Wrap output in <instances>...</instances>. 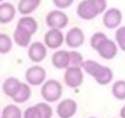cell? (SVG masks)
<instances>
[{"mask_svg": "<svg viewBox=\"0 0 125 118\" xmlns=\"http://www.w3.org/2000/svg\"><path fill=\"white\" fill-rule=\"evenodd\" d=\"M88 75L93 77L95 81L101 86L108 85L113 79V72L110 67L106 65H103L100 62L93 59L84 60L81 66Z\"/></svg>", "mask_w": 125, "mask_h": 118, "instance_id": "1", "label": "cell"}, {"mask_svg": "<svg viewBox=\"0 0 125 118\" xmlns=\"http://www.w3.org/2000/svg\"><path fill=\"white\" fill-rule=\"evenodd\" d=\"M107 9L106 0H82L76 8V15L83 20H92Z\"/></svg>", "mask_w": 125, "mask_h": 118, "instance_id": "2", "label": "cell"}, {"mask_svg": "<svg viewBox=\"0 0 125 118\" xmlns=\"http://www.w3.org/2000/svg\"><path fill=\"white\" fill-rule=\"evenodd\" d=\"M63 93L62 85L56 79H48L41 85L40 94L46 102H57L61 99Z\"/></svg>", "mask_w": 125, "mask_h": 118, "instance_id": "3", "label": "cell"}, {"mask_svg": "<svg viewBox=\"0 0 125 118\" xmlns=\"http://www.w3.org/2000/svg\"><path fill=\"white\" fill-rule=\"evenodd\" d=\"M84 80V70L81 66H68L64 69L63 82L71 89L79 88Z\"/></svg>", "mask_w": 125, "mask_h": 118, "instance_id": "4", "label": "cell"}, {"mask_svg": "<svg viewBox=\"0 0 125 118\" xmlns=\"http://www.w3.org/2000/svg\"><path fill=\"white\" fill-rule=\"evenodd\" d=\"M69 19L62 10H53L49 12L45 18V22L49 28L63 29L67 26Z\"/></svg>", "mask_w": 125, "mask_h": 118, "instance_id": "5", "label": "cell"}, {"mask_svg": "<svg viewBox=\"0 0 125 118\" xmlns=\"http://www.w3.org/2000/svg\"><path fill=\"white\" fill-rule=\"evenodd\" d=\"M26 83L30 86H40L42 85L47 78L46 70L43 66L35 64L29 66L24 73Z\"/></svg>", "mask_w": 125, "mask_h": 118, "instance_id": "6", "label": "cell"}, {"mask_svg": "<svg viewBox=\"0 0 125 118\" xmlns=\"http://www.w3.org/2000/svg\"><path fill=\"white\" fill-rule=\"evenodd\" d=\"M122 12L115 7L106 9L103 14V24L107 29H116L122 22Z\"/></svg>", "mask_w": 125, "mask_h": 118, "instance_id": "7", "label": "cell"}, {"mask_svg": "<svg viewBox=\"0 0 125 118\" xmlns=\"http://www.w3.org/2000/svg\"><path fill=\"white\" fill-rule=\"evenodd\" d=\"M43 43L48 49L58 50L64 43V35L61 29L50 28L44 35Z\"/></svg>", "mask_w": 125, "mask_h": 118, "instance_id": "8", "label": "cell"}, {"mask_svg": "<svg viewBox=\"0 0 125 118\" xmlns=\"http://www.w3.org/2000/svg\"><path fill=\"white\" fill-rule=\"evenodd\" d=\"M78 104L73 98H64L61 100L57 107L56 113L59 118H72L77 112Z\"/></svg>", "mask_w": 125, "mask_h": 118, "instance_id": "9", "label": "cell"}, {"mask_svg": "<svg viewBox=\"0 0 125 118\" xmlns=\"http://www.w3.org/2000/svg\"><path fill=\"white\" fill-rule=\"evenodd\" d=\"M64 42L70 49H77L85 42L84 31L77 26L71 27L64 35Z\"/></svg>", "mask_w": 125, "mask_h": 118, "instance_id": "10", "label": "cell"}, {"mask_svg": "<svg viewBox=\"0 0 125 118\" xmlns=\"http://www.w3.org/2000/svg\"><path fill=\"white\" fill-rule=\"evenodd\" d=\"M118 49L119 48H118L116 42L107 37L106 39H104L102 42V44L98 47L96 52L99 54V56L102 59L110 60V59H113L117 56Z\"/></svg>", "mask_w": 125, "mask_h": 118, "instance_id": "11", "label": "cell"}, {"mask_svg": "<svg viewBox=\"0 0 125 118\" xmlns=\"http://www.w3.org/2000/svg\"><path fill=\"white\" fill-rule=\"evenodd\" d=\"M27 56L29 59L34 63H39L45 59L47 57V47L43 42L35 41L30 43V45L27 47Z\"/></svg>", "mask_w": 125, "mask_h": 118, "instance_id": "12", "label": "cell"}, {"mask_svg": "<svg viewBox=\"0 0 125 118\" xmlns=\"http://www.w3.org/2000/svg\"><path fill=\"white\" fill-rule=\"evenodd\" d=\"M51 62L53 66L57 69H66L68 66H70L69 51L62 49L56 50L52 55Z\"/></svg>", "mask_w": 125, "mask_h": 118, "instance_id": "13", "label": "cell"}, {"mask_svg": "<svg viewBox=\"0 0 125 118\" xmlns=\"http://www.w3.org/2000/svg\"><path fill=\"white\" fill-rule=\"evenodd\" d=\"M32 35L33 34L30 33L27 29L17 24L13 33V40L18 46L21 48H27L31 43Z\"/></svg>", "mask_w": 125, "mask_h": 118, "instance_id": "14", "label": "cell"}, {"mask_svg": "<svg viewBox=\"0 0 125 118\" xmlns=\"http://www.w3.org/2000/svg\"><path fill=\"white\" fill-rule=\"evenodd\" d=\"M17 14L16 7L9 2L0 3V23H9L11 22Z\"/></svg>", "mask_w": 125, "mask_h": 118, "instance_id": "15", "label": "cell"}, {"mask_svg": "<svg viewBox=\"0 0 125 118\" xmlns=\"http://www.w3.org/2000/svg\"><path fill=\"white\" fill-rule=\"evenodd\" d=\"M22 82L20 81L17 77H8L4 83H3V86H2V90H3V93L9 97V98H13L17 93L18 91L20 90Z\"/></svg>", "mask_w": 125, "mask_h": 118, "instance_id": "16", "label": "cell"}, {"mask_svg": "<svg viewBox=\"0 0 125 118\" xmlns=\"http://www.w3.org/2000/svg\"><path fill=\"white\" fill-rule=\"evenodd\" d=\"M41 0H20L17 10L22 16H29L40 6Z\"/></svg>", "mask_w": 125, "mask_h": 118, "instance_id": "17", "label": "cell"}, {"mask_svg": "<svg viewBox=\"0 0 125 118\" xmlns=\"http://www.w3.org/2000/svg\"><path fill=\"white\" fill-rule=\"evenodd\" d=\"M31 94H32V91H31L30 85L27 83H22L20 90L12 98V99L16 103H23V102H26L30 98Z\"/></svg>", "mask_w": 125, "mask_h": 118, "instance_id": "18", "label": "cell"}, {"mask_svg": "<svg viewBox=\"0 0 125 118\" xmlns=\"http://www.w3.org/2000/svg\"><path fill=\"white\" fill-rule=\"evenodd\" d=\"M17 24L20 25V26H22L25 29H27L32 34H35L36 31L38 30V22H37V20L33 17H30V16H22L19 20Z\"/></svg>", "mask_w": 125, "mask_h": 118, "instance_id": "19", "label": "cell"}, {"mask_svg": "<svg viewBox=\"0 0 125 118\" xmlns=\"http://www.w3.org/2000/svg\"><path fill=\"white\" fill-rule=\"evenodd\" d=\"M1 117L3 118H22V112L17 104H8L3 108L1 112Z\"/></svg>", "mask_w": 125, "mask_h": 118, "instance_id": "20", "label": "cell"}, {"mask_svg": "<svg viewBox=\"0 0 125 118\" xmlns=\"http://www.w3.org/2000/svg\"><path fill=\"white\" fill-rule=\"evenodd\" d=\"M111 94L118 100H125V80H116L111 86Z\"/></svg>", "mask_w": 125, "mask_h": 118, "instance_id": "21", "label": "cell"}, {"mask_svg": "<svg viewBox=\"0 0 125 118\" xmlns=\"http://www.w3.org/2000/svg\"><path fill=\"white\" fill-rule=\"evenodd\" d=\"M13 48L12 38L6 33H0V54H8Z\"/></svg>", "mask_w": 125, "mask_h": 118, "instance_id": "22", "label": "cell"}, {"mask_svg": "<svg viewBox=\"0 0 125 118\" xmlns=\"http://www.w3.org/2000/svg\"><path fill=\"white\" fill-rule=\"evenodd\" d=\"M114 41L116 42L118 48L125 53V25H120L116 28L114 33Z\"/></svg>", "mask_w": 125, "mask_h": 118, "instance_id": "23", "label": "cell"}, {"mask_svg": "<svg viewBox=\"0 0 125 118\" xmlns=\"http://www.w3.org/2000/svg\"><path fill=\"white\" fill-rule=\"evenodd\" d=\"M106 38H107V36H106L104 32H101V31L95 32V33L91 36V38H90V46H91V48H92L93 50L97 51L98 47H99V46L102 44V42H103L104 39H106Z\"/></svg>", "mask_w": 125, "mask_h": 118, "instance_id": "24", "label": "cell"}, {"mask_svg": "<svg viewBox=\"0 0 125 118\" xmlns=\"http://www.w3.org/2000/svg\"><path fill=\"white\" fill-rule=\"evenodd\" d=\"M69 56H70V66H82L85 59L80 52H78L74 49L70 50Z\"/></svg>", "mask_w": 125, "mask_h": 118, "instance_id": "25", "label": "cell"}, {"mask_svg": "<svg viewBox=\"0 0 125 118\" xmlns=\"http://www.w3.org/2000/svg\"><path fill=\"white\" fill-rule=\"evenodd\" d=\"M22 118H42V114L37 103L27 107L22 113Z\"/></svg>", "mask_w": 125, "mask_h": 118, "instance_id": "26", "label": "cell"}, {"mask_svg": "<svg viewBox=\"0 0 125 118\" xmlns=\"http://www.w3.org/2000/svg\"><path fill=\"white\" fill-rule=\"evenodd\" d=\"M38 107L40 108L41 114H42V118H52L54 111L52 106L49 104V102H38L37 103Z\"/></svg>", "mask_w": 125, "mask_h": 118, "instance_id": "27", "label": "cell"}, {"mask_svg": "<svg viewBox=\"0 0 125 118\" xmlns=\"http://www.w3.org/2000/svg\"><path fill=\"white\" fill-rule=\"evenodd\" d=\"M53 1V4L59 9V10H64V9H67L69 8L74 0H52Z\"/></svg>", "mask_w": 125, "mask_h": 118, "instance_id": "28", "label": "cell"}, {"mask_svg": "<svg viewBox=\"0 0 125 118\" xmlns=\"http://www.w3.org/2000/svg\"><path fill=\"white\" fill-rule=\"evenodd\" d=\"M119 116H120V118H125V105H123V106L120 108Z\"/></svg>", "mask_w": 125, "mask_h": 118, "instance_id": "29", "label": "cell"}, {"mask_svg": "<svg viewBox=\"0 0 125 118\" xmlns=\"http://www.w3.org/2000/svg\"><path fill=\"white\" fill-rule=\"evenodd\" d=\"M3 1H4V0H0V3H2V2H3Z\"/></svg>", "mask_w": 125, "mask_h": 118, "instance_id": "30", "label": "cell"}, {"mask_svg": "<svg viewBox=\"0 0 125 118\" xmlns=\"http://www.w3.org/2000/svg\"><path fill=\"white\" fill-rule=\"evenodd\" d=\"M89 118H97V117H89Z\"/></svg>", "mask_w": 125, "mask_h": 118, "instance_id": "31", "label": "cell"}, {"mask_svg": "<svg viewBox=\"0 0 125 118\" xmlns=\"http://www.w3.org/2000/svg\"><path fill=\"white\" fill-rule=\"evenodd\" d=\"M0 118H3V117H0Z\"/></svg>", "mask_w": 125, "mask_h": 118, "instance_id": "32", "label": "cell"}]
</instances>
